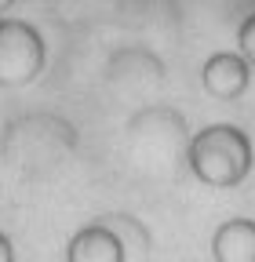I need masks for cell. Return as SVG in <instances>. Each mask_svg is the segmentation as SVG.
I'll list each match as a JSON object with an SVG mask.
<instances>
[{"instance_id": "cell-1", "label": "cell", "mask_w": 255, "mask_h": 262, "mask_svg": "<svg viewBox=\"0 0 255 262\" xmlns=\"http://www.w3.org/2000/svg\"><path fill=\"white\" fill-rule=\"evenodd\" d=\"M186 164L208 189H233L255 168V146L237 124H208L186 146Z\"/></svg>"}, {"instance_id": "cell-2", "label": "cell", "mask_w": 255, "mask_h": 262, "mask_svg": "<svg viewBox=\"0 0 255 262\" xmlns=\"http://www.w3.org/2000/svg\"><path fill=\"white\" fill-rule=\"evenodd\" d=\"M48 66V44L40 29L26 18H0V91L29 88Z\"/></svg>"}, {"instance_id": "cell-3", "label": "cell", "mask_w": 255, "mask_h": 262, "mask_svg": "<svg viewBox=\"0 0 255 262\" xmlns=\"http://www.w3.org/2000/svg\"><path fill=\"white\" fill-rule=\"evenodd\" d=\"M201 88L219 102H237L251 88V66L233 51H211L201 66Z\"/></svg>"}, {"instance_id": "cell-4", "label": "cell", "mask_w": 255, "mask_h": 262, "mask_svg": "<svg viewBox=\"0 0 255 262\" xmlns=\"http://www.w3.org/2000/svg\"><path fill=\"white\" fill-rule=\"evenodd\" d=\"M66 262H128V244L113 222L95 219L66 241Z\"/></svg>"}, {"instance_id": "cell-5", "label": "cell", "mask_w": 255, "mask_h": 262, "mask_svg": "<svg viewBox=\"0 0 255 262\" xmlns=\"http://www.w3.org/2000/svg\"><path fill=\"white\" fill-rule=\"evenodd\" d=\"M211 262H255V219H222L211 233Z\"/></svg>"}, {"instance_id": "cell-6", "label": "cell", "mask_w": 255, "mask_h": 262, "mask_svg": "<svg viewBox=\"0 0 255 262\" xmlns=\"http://www.w3.org/2000/svg\"><path fill=\"white\" fill-rule=\"evenodd\" d=\"M237 55H241L248 66H255V11L237 26Z\"/></svg>"}, {"instance_id": "cell-7", "label": "cell", "mask_w": 255, "mask_h": 262, "mask_svg": "<svg viewBox=\"0 0 255 262\" xmlns=\"http://www.w3.org/2000/svg\"><path fill=\"white\" fill-rule=\"evenodd\" d=\"M0 262H15V244L4 229H0Z\"/></svg>"}, {"instance_id": "cell-8", "label": "cell", "mask_w": 255, "mask_h": 262, "mask_svg": "<svg viewBox=\"0 0 255 262\" xmlns=\"http://www.w3.org/2000/svg\"><path fill=\"white\" fill-rule=\"evenodd\" d=\"M11 8H15V0H0V18H4V15H8Z\"/></svg>"}]
</instances>
